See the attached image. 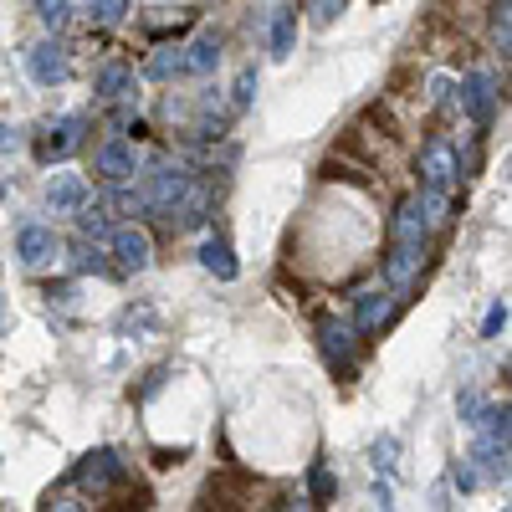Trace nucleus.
<instances>
[{"label": "nucleus", "instance_id": "nucleus-1", "mask_svg": "<svg viewBox=\"0 0 512 512\" xmlns=\"http://www.w3.org/2000/svg\"><path fill=\"white\" fill-rule=\"evenodd\" d=\"M318 349H323V359L338 379H354V369H359V328L354 323L323 313L318 318Z\"/></svg>", "mask_w": 512, "mask_h": 512}, {"label": "nucleus", "instance_id": "nucleus-2", "mask_svg": "<svg viewBox=\"0 0 512 512\" xmlns=\"http://www.w3.org/2000/svg\"><path fill=\"white\" fill-rule=\"evenodd\" d=\"M123 477H128V461H123L113 446H98V451H88V456L72 466V482H77L82 492H93V497L113 492Z\"/></svg>", "mask_w": 512, "mask_h": 512}, {"label": "nucleus", "instance_id": "nucleus-3", "mask_svg": "<svg viewBox=\"0 0 512 512\" xmlns=\"http://www.w3.org/2000/svg\"><path fill=\"white\" fill-rule=\"evenodd\" d=\"M82 128H88V118H82V113H67V118L47 123V128H41V139H36V159H41V164L67 159V154L82 144Z\"/></svg>", "mask_w": 512, "mask_h": 512}, {"label": "nucleus", "instance_id": "nucleus-4", "mask_svg": "<svg viewBox=\"0 0 512 512\" xmlns=\"http://www.w3.org/2000/svg\"><path fill=\"white\" fill-rule=\"evenodd\" d=\"M26 67H31V77L41 82V88H62V82L72 77V57H67L62 41H36V47L26 52Z\"/></svg>", "mask_w": 512, "mask_h": 512}, {"label": "nucleus", "instance_id": "nucleus-5", "mask_svg": "<svg viewBox=\"0 0 512 512\" xmlns=\"http://www.w3.org/2000/svg\"><path fill=\"white\" fill-rule=\"evenodd\" d=\"M420 180H425V190H441V195H451V185L461 180L456 175V149L446 139H431L420 149Z\"/></svg>", "mask_w": 512, "mask_h": 512}, {"label": "nucleus", "instance_id": "nucleus-6", "mask_svg": "<svg viewBox=\"0 0 512 512\" xmlns=\"http://www.w3.org/2000/svg\"><path fill=\"white\" fill-rule=\"evenodd\" d=\"M461 108H466V118H472L477 128H487L492 113H497V77H492V72H466V82H461Z\"/></svg>", "mask_w": 512, "mask_h": 512}, {"label": "nucleus", "instance_id": "nucleus-7", "mask_svg": "<svg viewBox=\"0 0 512 512\" xmlns=\"http://www.w3.org/2000/svg\"><path fill=\"white\" fill-rule=\"evenodd\" d=\"M108 246H113V256H118L123 272H144V267L154 262V241H149L144 226H118V231H108Z\"/></svg>", "mask_w": 512, "mask_h": 512}, {"label": "nucleus", "instance_id": "nucleus-8", "mask_svg": "<svg viewBox=\"0 0 512 512\" xmlns=\"http://www.w3.org/2000/svg\"><path fill=\"white\" fill-rule=\"evenodd\" d=\"M210 210H216V190L190 180V190L175 200V210H169V221H175L180 231H195V226H205V221H210Z\"/></svg>", "mask_w": 512, "mask_h": 512}, {"label": "nucleus", "instance_id": "nucleus-9", "mask_svg": "<svg viewBox=\"0 0 512 512\" xmlns=\"http://www.w3.org/2000/svg\"><path fill=\"white\" fill-rule=\"evenodd\" d=\"M190 190V175H185V169H154V175H149V185H144V200H149V210H164V216H169V210H175V200Z\"/></svg>", "mask_w": 512, "mask_h": 512}, {"label": "nucleus", "instance_id": "nucleus-10", "mask_svg": "<svg viewBox=\"0 0 512 512\" xmlns=\"http://www.w3.org/2000/svg\"><path fill=\"white\" fill-rule=\"evenodd\" d=\"M390 241H395V246H425V241H431V221H425L420 200H400V205H395Z\"/></svg>", "mask_w": 512, "mask_h": 512}, {"label": "nucleus", "instance_id": "nucleus-11", "mask_svg": "<svg viewBox=\"0 0 512 512\" xmlns=\"http://www.w3.org/2000/svg\"><path fill=\"white\" fill-rule=\"evenodd\" d=\"M93 169L108 180V185H123L128 175L139 169V154H134V144H123V139H108L103 149H98V159H93Z\"/></svg>", "mask_w": 512, "mask_h": 512}, {"label": "nucleus", "instance_id": "nucleus-12", "mask_svg": "<svg viewBox=\"0 0 512 512\" xmlns=\"http://www.w3.org/2000/svg\"><path fill=\"white\" fill-rule=\"evenodd\" d=\"M57 251H62L57 231H47V226H21V236H16V256H21L26 267H47Z\"/></svg>", "mask_w": 512, "mask_h": 512}, {"label": "nucleus", "instance_id": "nucleus-13", "mask_svg": "<svg viewBox=\"0 0 512 512\" xmlns=\"http://www.w3.org/2000/svg\"><path fill=\"white\" fill-rule=\"evenodd\" d=\"M93 88H98V98H108V103H128V98L139 93V77H134V67H123V62H103L98 77H93Z\"/></svg>", "mask_w": 512, "mask_h": 512}, {"label": "nucleus", "instance_id": "nucleus-14", "mask_svg": "<svg viewBox=\"0 0 512 512\" xmlns=\"http://www.w3.org/2000/svg\"><path fill=\"white\" fill-rule=\"evenodd\" d=\"M420 262H425V246H395L390 241V256H384V282H390V287H410L420 277Z\"/></svg>", "mask_w": 512, "mask_h": 512}, {"label": "nucleus", "instance_id": "nucleus-15", "mask_svg": "<svg viewBox=\"0 0 512 512\" xmlns=\"http://www.w3.org/2000/svg\"><path fill=\"white\" fill-rule=\"evenodd\" d=\"M180 57H185V77H205V72H216V62H221V41H216V31H205V36L185 41Z\"/></svg>", "mask_w": 512, "mask_h": 512}, {"label": "nucleus", "instance_id": "nucleus-16", "mask_svg": "<svg viewBox=\"0 0 512 512\" xmlns=\"http://www.w3.org/2000/svg\"><path fill=\"white\" fill-rule=\"evenodd\" d=\"M390 318H395V297H390V292H364V297H359V313H354V328H359V333L390 328Z\"/></svg>", "mask_w": 512, "mask_h": 512}, {"label": "nucleus", "instance_id": "nucleus-17", "mask_svg": "<svg viewBox=\"0 0 512 512\" xmlns=\"http://www.w3.org/2000/svg\"><path fill=\"white\" fill-rule=\"evenodd\" d=\"M200 267L210 272V277H221V282H236V251H231V241L226 236H205V246H200Z\"/></svg>", "mask_w": 512, "mask_h": 512}, {"label": "nucleus", "instance_id": "nucleus-18", "mask_svg": "<svg viewBox=\"0 0 512 512\" xmlns=\"http://www.w3.org/2000/svg\"><path fill=\"white\" fill-rule=\"evenodd\" d=\"M267 41H272V57H277V62L292 57V47H297V11H292V6H277V11H272Z\"/></svg>", "mask_w": 512, "mask_h": 512}, {"label": "nucleus", "instance_id": "nucleus-19", "mask_svg": "<svg viewBox=\"0 0 512 512\" xmlns=\"http://www.w3.org/2000/svg\"><path fill=\"white\" fill-rule=\"evenodd\" d=\"M47 200H52V210H77L88 200V185H82V175H57L47 185Z\"/></svg>", "mask_w": 512, "mask_h": 512}, {"label": "nucleus", "instance_id": "nucleus-20", "mask_svg": "<svg viewBox=\"0 0 512 512\" xmlns=\"http://www.w3.org/2000/svg\"><path fill=\"white\" fill-rule=\"evenodd\" d=\"M72 272H93V277H113V267H108V256L98 251V241H72Z\"/></svg>", "mask_w": 512, "mask_h": 512}, {"label": "nucleus", "instance_id": "nucleus-21", "mask_svg": "<svg viewBox=\"0 0 512 512\" xmlns=\"http://www.w3.org/2000/svg\"><path fill=\"white\" fill-rule=\"evenodd\" d=\"M492 41L502 47V57L512 52V0H492Z\"/></svg>", "mask_w": 512, "mask_h": 512}, {"label": "nucleus", "instance_id": "nucleus-22", "mask_svg": "<svg viewBox=\"0 0 512 512\" xmlns=\"http://www.w3.org/2000/svg\"><path fill=\"white\" fill-rule=\"evenodd\" d=\"M128 11H134L128 0H88V21L93 26H118Z\"/></svg>", "mask_w": 512, "mask_h": 512}, {"label": "nucleus", "instance_id": "nucleus-23", "mask_svg": "<svg viewBox=\"0 0 512 512\" xmlns=\"http://www.w3.org/2000/svg\"><path fill=\"white\" fill-rule=\"evenodd\" d=\"M77 226H82V236H88V241H103L108 236V210L103 205H82Z\"/></svg>", "mask_w": 512, "mask_h": 512}, {"label": "nucleus", "instance_id": "nucleus-24", "mask_svg": "<svg viewBox=\"0 0 512 512\" xmlns=\"http://www.w3.org/2000/svg\"><path fill=\"white\" fill-rule=\"evenodd\" d=\"M149 77H185V57H180V47H164V52L149 62Z\"/></svg>", "mask_w": 512, "mask_h": 512}, {"label": "nucleus", "instance_id": "nucleus-25", "mask_svg": "<svg viewBox=\"0 0 512 512\" xmlns=\"http://www.w3.org/2000/svg\"><path fill=\"white\" fill-rule=\"evenodd\" d=\"M36 16L57 31V26H67V16H72V0H36Z\"/></svg>", "mask_w": 512, "mask_h": 512}, {"label": "nucleus", "instance_id": "nucleus-26", "mask_svg": "<svg viewBox=\"0 0 512 512\" xmlns=\"http://www.w3.org/2000/svg\"><path fill=\"white\" fill-rule=\"evenodd\" d=\"M349 0H308V11H313V26H333L338 11H344Z\"/></svg>", "mask_w": 512, "mask_h": 512}, {"label": "nucleus", "instance_id": "nucleus-27", "mask_svg": "<svg viewBox=\"0 0 512 512\" xmlns=\"http://www.w3.org/2000/svg\"><path fill=\"white\" fill-rule=\"evenodd\" d=\"M308 487H313V502H328V497H333V472H328L323 461L308 472Z\"/></svg>", "mask_w": 512, "mask_h": 512}, {"label": "nucleus", "instance_id": "nucleus-28", "mask_svg": "<svg viewBox=\"0 0 512 512\" xmlns=\"http://www.w3.org/2000/svg\"><path fill=\"white\" fill-rule=\"evenodd\" d=\"M451 477H456V487H461V492H477V487H482V472L472 466V456L456 461V472H451Z\"/></svg>", "mask_w": 512, "mask_h": 512}, {"label": "nucleus", "instance_id": "nucleus-29", "mask_svg": "<svg viewBox=\"0 0 512 512\" xmlns=\"http://www.w3.org/2000/svg\"><path fill=\"white\" fill-rule=\"evenodd\" d=\"M134 328H154V313H149V308H139V313L128 308V313L118 318V333H134Z\"/></svg>", "mask_w": 512, "mask_h": 512}, {"label": "nucleus", "instance_id": "nucleus-30", "mask_svg": "<svg viewBox=\"0 0 512 512\" xmlns=\"http://www.w3.org/2000/svg\"><path fill=\"white\" fill-rule=\"evenodd\" d=\"M251 93H256V67H246V72L236 77V108H246V103H251Z\"/></svg>", "mask_w": 512, "mask_h": 512}, {"label": "nucleus", "instance_id": "nucleus-31", "mask_svg": "<svg viewBox=\"0 0 512 512\" xmlns=\"http://www.w3.org/2000/svg\"><path fill=\"white\" fill-rule=\"evenodd\" d=\"M395 451H400V446H395V436H384V441L374 446V466H384V472H390V466H395Z\"/></svg>", "mask_w": 512, "mask_h": 512}, {"label": "nucleus", "instance_id": "nucleus-32", "mask_svg": "<svg viewBox=\"0 0 512 512\" xmlns=\"http://www.w3.org/2000/svg\"><path fill=\"white\" fill-rule=\"evenodd\" d=\"M185 456H190V446H175V451H169V446H159V451H154V466H180Z\"/></svg>", "mask_w": 512, "mask_h": 512}, {"label": "nucleus", "instance_id": "nucleus-33", "mask_svg": "<svg viewBox=\"0 0 512 512\" xmlns=\"http://www.w3.org/2000/svg\"><path fill=\"white\" fill-rule=\"evenodd\" d=\"M502 328H507V308H502V303H497V308H492V313H487V323H482V333H487V338H492V333H502Z\"/></svg>", "mask_w": 512, "mask_h": 512}, {"label": "nucleus", "instance_id": "nucleus-34", "mask_svg": "<svg viewBox=\"0 0 512 512\" xmlns=\"http://www.w3.org/2000/svg\"><path fill=\"white\" fill-rule=\"evenodd\" d=\"M21 139H16V128H6V123H0V154H11Z\"/></svg>", "mask_w": 512, "mask_h": 512}, {"label": "nucleus", "instance_id": "nucleus-35", "mask_svg": "<svg viewBox=\"0 0 512 512\" xmlns=\"http://www.w3.org/2000/svg\"><path fill=\"white\" fill-rule=\"evenodd\" d=\"M431 98H436V103H451V82H446V77L431 82Z\"/></svg>", "mask_w": 512, "mask_h": 512}, {"label": "nucleus", "instance_id": "nucleus-36", "mask_svg": "<svg viewBox=\"0 0 512 512\" xmlns=\"http://www.w3.org/2000/svg\"><path fill=\"white\" fill-rule=\"evenodd\" d=\"M477 410H482V400H477V395H461V415H466V420H472Z\"/></svg>", "mask_w": 512, "mask_h": 512}]
</instances>
